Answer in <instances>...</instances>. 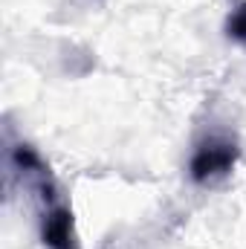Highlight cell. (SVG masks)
<instances>
[{
    "label": "cell",
    "mask_w": 246,
    "mask_h": 249,
    "mask_svg": "<svg viewBox=\"0 0 246 249\" xmlns=\"http://www.w3.org/2000/svg\"><path fill=\"white\" fill-rule=\"evenodd\" d=\"M241 151L232 139H223V136H209L197 145V151L191 154V162H188V177L197 183V186H211L217 180H223L226 174H232L235 162H238Z\"/></svg>",
    "instance_id": "1"
},
{
    "label": "cell",
    "mask_w": 246,
    "mask_h": 249,
    "mask_svg": "<svg viewBox=\"0 0 246 249\" xmlns=\"http://www.w3.org/2000/svg\"><path fill=\"white\" fill-rule=\"evenodd\" d=\"M41 241L47 249H78L72 212L67 206H53L41 220Z\"/></svg>",
    "instance_id": "2"
},
{
    "label": "cell",
    "mask_w": 246,
    "mask_h": 249,
    "mask_svg": "<svg viewBox=\"0 0 246 249\" xmlns=\"http://www.w3.org/2000/svg\"><path fill=\"white\" fill-rule=\"evenodd\" d=\"M226 35H229L235 44L246 47V3H241V6L226 18Z\"/></svg>",
    "instance_id": "3"
}]
</instances>
